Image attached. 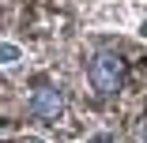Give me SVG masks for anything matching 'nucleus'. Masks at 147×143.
Segmentation results:
<instances>
[{
    "label": "nucleus",
    "mask_w": 147,
    "mask_h": 143,
    "mask_svg": "<svg viewBox=\"0 0 147 143\" xmlns=\"http://www.w3.org/2000/svg\"><path fill=\"white\" fill-rule=\"evenodd\" d=\"M87 83L102 94H117L121 91V83H125V60H121V53H113V49H98L91 60H87Z\"/></svg>",
    "instance_id": "obj_1"
},
{
    "label": "nucleus",
    "mask_w": 147,
    "mask_h": 143,
    "mask_svg": "<svg viewBox=\"0 0 147 143\" xmlns=\"http://www.w3.org/2000/svg\"><path fill=\"white\" fill-rule=\"evenodd\" d=\"M26 113L38 117V121H45V124L61 121V117H64V94H61V87H53V83L34 87L30 98H26Z\"/></svg>",
    "instance_id": "obj_2"
},
{
    "label": "nucleus",
    "mask_w": 147,
    "mask_h": 143,
    "mask_svg": "<svg viewBox=\"0 0 147 143\" xmlns=\"http://www.w3.org/2000/svg\"><path fill=\"white\" fill-rule=\"evenodd\" d=\"M91 19H94V23H117V26H121V23L128 19V8L121 4V0H109V4H102Z\"/></svg>",
    "instance_id": "obj_3"
},
{
    "label": "nucleus",
    "mask_w": 147,
    "mask_h": 143,
    "mask_svg": "<svg viewBox=\"0 0 147 143\" xmlns=\"http://www.w3.org/2000/svg\"><path fill=\"white\" fill-rule=\"evenodd\" d=\"M23 60H26V49H23L19 42H11V38H4V45H0V64H4V68L11 72V68H19Z\"/></svg>",
    "instance_id": "obj_4"
},
{
    "label": "nucleus",
    "mask_w": 147,
    "mask_h": 143,
    "mask_svg": "<svg viewBox=\"0 0 147 143\" xmlns=\"http://www.w3.org/2000/svg\"><path fill=\"white\" fill-rule=\"evenodd\" d=\"M91 143H117V139H113L109 132H98V136H91Z\"/></svg>",
    "instance_id": "obj_5"
},
{
    "label": "nucleus",
    "mask_w": 147,
    "mask_h": 143,
    "mask_svg": "<svg viewBox=\"0 0 147 143\" xmlns=\"http://www.w3.org/2000/svg\"><path fill=\"white\" fill-rule=\"evenodd\" d=\"M136 136H140V143H147V117L140 121V128H136Z\"/></svg>",
    "instance_id": "obj_6"
},
{
    "label": "nucleus",
    "mask_w": 147,
    "mask_h": 143,
    "mask_svg": "<svg viewBox=\"0 0 147 143\" xmlns=\"http://www.w3.org/2000/svg\"><path fill=\"white\" fill-rule=\"evenodd\" d=\"M136 34H140V38H147V11L140 15V30H136Z\"/></svg>",
    "instance_id": "obj_7"
},
{
    "label": "nucleus",
    "mask_w": 147,
    "mask_h": 143,
    "mask_svg": "<svg viewBox=\"0 0 147 143\" xmlns=\"http://www.w3.org/2000/svg\"><path fill=\"white\" fill-rule=\"evenodd\" d=\"M8 143H42V139H8Z\"/></svg>",
    "instance_id": "obj_8"
}]
</instances>
